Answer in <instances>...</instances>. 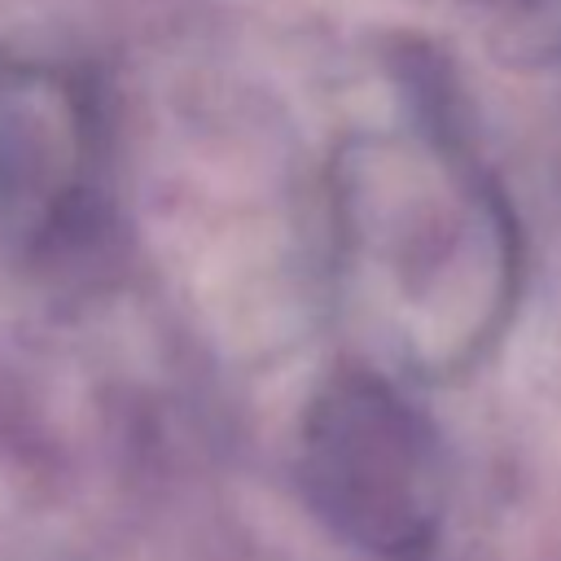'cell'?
<instances>
[{"label":"cell","mask_w":561,"mask_h":561,"mask_svg":"<svg viewBox=\"0 0 561 561\" xmlns=\"http://www.w3.org/2000/svg\"><path fill=\"white\" fill-rule=\"evenodd\" d=\"M311 469L324 508L364 548L416 557L438 530V460L430 434L377 386L324 399L311 430Z\"/></svg>","instance_id":"7a4b0ae2"},{"label":"cell","mask_w":561,"mask_h":561,"mask_svg":"<svg viewBox=\"0 0 561 561\" xmlns=\"http://www.w3.org/2000/svg\"><path fill=\"white\" fill-rule=\"evenodd\" d=\"M105 136L92 92L44 61H0V219L35 254L88 245L101 224Z\"/></svg>","instance_id":"6da1fadb"}]
</instances>
